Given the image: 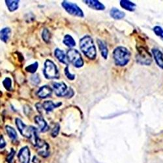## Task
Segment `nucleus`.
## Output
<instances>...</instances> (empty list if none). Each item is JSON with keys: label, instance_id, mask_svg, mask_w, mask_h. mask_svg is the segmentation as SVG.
<instances>
[{"label": "nucleus", "instance_id": "obj_14", "mask_svg": "<svg viewBox=\"0 0 163 163\" xmlns=\"http://www.w3.org/2000/svg\"><path fill=\"white\" fill-rule=\"evenodd\" d=\"M54 56L56 57L58 59V61L61 63L66 65L67 66L68 65V59L67 54H65L63 50H60L59 48H56L54 51Z\"/></svg>", "mask_w": 163, "mask_h": 163}, {"label": "nucleus", "instance_id": "obj_19", "mask_svg": "<svg viewBox=\"0 0 163 163\" xmlns=\"http://www.w3.org/2000/svg\"><path fill=\"white\" fill-rule=\"evenodd\" d=\"M120 5L128 11H134L136 7V5L134 3L130 1H127V0H122L120 2Z\"/></svg>", "mask_w": 163, "mask_h": 163}, {"label": "nucleus", "instance_id": "obj_15", "mask_svg": "<svg viewBox=\"0 0 163 163\" xmlns=\"http://www.w3.org/2000/svg\"><path fill=\"white\" fill-rule=\"evenodd\" d=\"M62 105V102H58V103H54L52 101H45V102L42 104V108L43 109L46 111L47 113L50 112L52 111L54 108H58L60 106Z\"/></svg>", "mask_w": 163, "mask_h": 163}, {"label": "nucleus", "instance_id": "obj_6", "mask_svg": "<svg viewBox=\"0 0 163 163\" xmlns=\"http://www.w3.org/2000/svg\"><path fill=\"white\" fill-rule=\"evenodd\" d=\"M67 56L68 61L76 68L82 67L84 65V61L80 53L76 49H70L67 51Z\"/></svg>", "mask_w": 163, "mask_h": 163}, {"label": "nucleus", "instance_id": "obj_4", "mask_svg": "<svg viewBox=\"0 0 163 163\" xmlns=\"http://www.w3.org/2000/svg\"><path fill=\"white\" fill-rule=\"evenodd\" d=\"M52 88L55 91L56 95L59 97L71 98L74 95V91L71 88H68L63 82H54Z\"/></svg>", "mask_w": 163, "mask_h": 163}, {"label": "nucleus", "instance_id": "obj_16", "mask_svg": "<svg viewBox=\"0 0 163 163\" xmlns=\"http://www.w3.org/2000/svg\"><path fill=\"white\" fill-rule=\"evenodd\" d=\"M152 53L154 58L155 59L157 64L162 68H163V54L158 49L153 48L152 50Z\"/></svg>", "mask_w": 163, "mask_h": 163}, {"label": "nucleus", "instance_id": "obj_31", "mask_svg": "<svg viewBox=\"0 0 163 163\" xmlns=\"http://www.w3.org/2000/svg\"><path fill=\"white\" fill-rule=\"evenodd\" d=\"M14 153H15L14 150H13V149H12L11 153H9V155H8V157H7V160H8V161H10V162H11V161L12 160V159H13V157H14Z\"/></svg>", "mask_w": 163, "mask_h": 163}, {"label": "nucleus", "instance_id": "obj_9", "mask_svg": "<svg viewBox=\"0 0 163 163\" xmlns=\"http://www.w3.org/2000/svg\"><path fill=\"white\" fill-rule=\"evenodd\" d=\"M34 146L36 147L39 155H40L41 156L43 157H46L49 155L50 147L48 144L45 141L38 138L35 144H34Z\"/></svg>", "mask_w": 163, "mask_h": 163}, {"label": "nucleus", "instance_id": "obj_30", "mask_svg": "<svg viewBox=\"0 0 163 163\" xmlns=\"http://www.w3.org/2000/svg\"><path fill=\"white\" fill-rule=\"evenodd\" d=\"M59 130H60V125L58 123H56L55 127L53 128L52 133H51V135H52V136L54 137V138H55V137H56L58 135Z\"/></svg>", "mask_w": 163, "mask_h": 163}, {"label": "nucleus", "instance_id": "obj_23", "mask_svg": "<svg viewBox=\"0 0 163 163\" xmlns=\"http://www.w3.org/2000/svg\"><path fill=\"white\" fill-rule=\"evenodd\" d=\"M63 42L67 46L69 47V48H73V47L75 46V45H76V42H75L74 39L70 35H66L64 37Z\"/></svg>", "mask_w": 163, "mask_h": 163}, {"label": "nucleus", "instance_id": "obj_32", "mask_svg": "<svg viewBox=\"0 0 163 163\" xmlns=\"http://www.w3.org/2000/svg\"><path fill=\"white\" fill-rule=\"evenodd\" d=\"M5 145H6L5 142V140L3 139V136L2 135L1 136V145H0V148H1V149H3V148H4L5 147Z\"/></svg>", "mask_w": 163, "mask_h": 163}, {"label": "nucleus", "instance_id": "obj_12", "mask_svg": "<svg viewBox=\"0 0 163 163\" xmlns=\"http://www.w3.org/2000/svg\"><path fill=\"white\" fill-rule=\"evenodd\" d=\"M52 93V90L47 85H42L37 91V96L41 99H45L51 96Z\"/></svg>", "mask_w": 163, "mask_h": 163}, {"label": "nucleus", "instance_id": "obj_7", "mask_svg": "<svg viewBox=\"0 0 163 163\" xmlns=\"http://www.w3.org/2000/svg\"><path fill=\"white\" fill-rule=\"evenodd\" d=\"M138 54L136 55V61L139 64L149 65L152 62V57L148 50L143 46L138 48Z\"/></svg>", "mask_w": 163, "mask_h": 163}, {"label": "nucleus", "instance_id": "obj_21", "mask_svg": "<svg viewBox=\"0 0 163 163\" xmlns=\"http://www.w3.org/2000/svg\"><path fill=\"white\" fill-rule=\"evenodd\" d=\"M11 30L9 28H5L1 30V40L7 42L11 36Z\"/></svg>", "mask_w": 163, "mask_h": 163}, {"label": "nucleus", "instance_id": "obj_25", "mask_svg": "<svg viewBox=\"0 0 163 163\" xmlns=\"http://www.w3.org/2000/svg\"><path fill=\"white\" fill-rule=\"evenodd\" d=\"M3 85L7 91L12 90V81L9 78H5L3 81Z\"/></svg>", "mask_w": 163, "mask_h": 163}, {"label": "nucleus", "instance_id": "obj_27", "mask_svg": "<svg viewBox=\"0 0 163 163\" xmlns=\"http://www.w3.org/2000/svg\"><path fill=\"white\" fill-rule=\"evenodd\" d=\"M64 73H65V76H67V78L70 80H74L75 79V75L74 74H73L70 73L69 71V69H68V65H67L64 69Z\"/></svg>", "mask_w": 163, "mask_h": 163}, {"label": "nucleus", "instance_id": "obj_29", "mask_svg": "<svg viewBox=\"0 0 163 163\" xmlns=\"http://www.w3.org/2000/svg\"><path fill=\"white\" fill-rule=\"evenodd\" d=\"M30 80L33 85H38L40 83V78L37 74H33V76H31Z\"/></svg>", "mask_w": 163, "mask_h": 163}, {"label": "nucleus", "instance_id": "obj_3", "mask_svg": "<svg viewBox=\"0 0 163 163\" xmlns=\"http://www.w3.org/2000/svg\"><path fill=\"white\" fill-rule=\"evenodd\" d=\"M113 57L116 65L123 67L129 62L131 59V52L125 47L118 46L114 50Z\"/></svg>", "mask_w": 163, "mask_h": 163}, {"label": "nucleus", "instance_id": "obj_20", "mask_svg": "<svg viewBox=\"0 0 163 163\" xmlns=\"http://www.w3.org/2000/svg\"><path fill=\"white\" fill-rule=\"evenodd\" d=\"M6 5L11 12H13L18 9L19 1L17 0H6Z\"/></svg>", "mask_w": 163, "mask_h": 163}, {"label": "nucleus", "instance_id": "obj_2", "mask_svg": "<svg viewBox=\"0 0 163 163\" xmlns=\"http://www.w3.org/2000/svg\"><path fill=\"white\" fill-rule=\"evenodd\" d=\"M15 123L21 134L25 138L30 139L33 145L35 144L37 139L39 138L37 136L36 128L31 126H27L19 118H16Z\"/></svg>", "mask_w": 163, "mask_h": 163}, {"label": "nucleus", "instance_id": "obj_10", "mask_svg": "<svg viewBox=\"0 0 163 163\" xmlns=\"http://www.w3.org/2000/svg\"><path fill=\"white\" fill-rule=\"evenodd\" d=\"M18 159L20 163H30V151L28 146L20 149L18 154Z\"/></svg>", "mask_w": 163, "mask_h": 163}, {"label": "nucleus", "instance_id": "obj_11", "mask_svg": "<svg viewBox=\"0 0 163 163\" xmlns=\"http://www.w3.org/2000/svg\"><path fill=\"white\" fill-rule=\"evenodd\" d=\"M35 123L37 125L39 130L41 133H45L49 129V127L45 119L41 116H36L34 118Z\"/></svg>", "mask_w": 163, "mask_h": 163}, {"label": "nucleus", "instance_id": "obj_13", "mask_svg": "<svg viewBox=\"0 0 163 163\" xmlns=\"http://www.w3.org/2000/svg\"><path fill=\"white\" fill-rule=\"evenodd\" d=\"M84 2L93 9L98 11H103L105 9V5L97 0H87V1H84Z\"/></svg>", "mask_w": 163, "mask_h": 163}, {"label": "nucleus", "instance_id": "obj_18", "mask_svg": "<svg viewBox=\"0 0 163 163\" xmlns=\"http://www.w3.org/2000/svg\"><path fill=\"white\" fill-rule=\"evenodd\" d=\"M110 15L111 18H113L114 19L120 20L124 18L125 14V13L117 9V8L113 7L112 8H111V10L110 11Z\"/></svg>", "mask_w": 163, "mask_h": 163}, {"label": "nucleus", "instance_id": "obj_17", "mask_svg": "<svg viewBox=\"0 0 163 163\" xmlns=\"http://www.w3.org/2000/svg\"><path fill=\"white\" fill-rule=\"evenodd\" d=\"M97 45L99 48L100 52H101L102 56L104 57V59H106L108 57V50L106 43L104 41H102L101 39H97Z\"/></svg>", "mask_w": 163, "mask_h": 163}, {"label": "nucleus", "instance_id": "obj_22", "mask_svg": "<svg viewBox=\"0 0 163 163\" xmlns=\"http://www.w3.org/2000/svg\"><path fill=\"white\" fill-rule=\"evenodd\" d=\"M5 129H6V131L7 133L8 136H9V138L12 140L14 141V140H17V138H18V136H17V133H16V131L14 130V128H13L11 126L7 125L5 127Z\"/></svg>", "mask_w": 163, "mask_h": 163}, {"label": "nucleus", "instance_id": "obj_5", "mask_svg": "<svg viewBox=\"0 0 163 163\" xmlns=\"http://www.w3.org/2000/svg\"><path fill=\"white\" fill-rule=\"evenodd\" d=\"M43 73L47 79H57L59 76V71L56 64L50 59H46L44 64Z\"/></svg>", "mask_w": 163, "mask_h": 163}, {"label": "nucleus", "instance_id": "obj_26", "mask_svg": "<svg viewBox=\"0 0 163 163\" xmlns=\"http://www.w3.org/2000/svg\"><path fill=\"white\" fill-rule=\"evenodd\" d=\"M42 38L46 42H49L50 39V33L48 29H44L42 33Z\"/></svg>", "mask_w": 163, "mask_h": 163}, {"label": "nucleus", "instance_id": "obj_8", "mask_svg": "<svg viewBox=\"0 0 163 163\" xmlns=\"http://www.w3.org/2000/svg\"><path fill=\"white\" fill-rule=\"evenodd\" d=\"M62 5L68 14L73 16L81 17V18H82L84 16L82 10L75 3L68 2L67 1H63L62 3Z\"/></svg>", "mask_w": 163, "mask_h": 163}, {"label": "nucleus", "instance_id": "obj_28", "mask_svg": "<svg viewBox=\"0 0 163 163\" xmlns=\"http://www.w3.org/2000/svg\"><path fill=\"white\" fill-rule=\"evenodd\" d=\"M153 31L157 36L160 37L163 40V30L160 26H155L153 28Z\"/></svg>", "mask_w": 163, "mask_h": 163}, {"label": "nucleus", "instance_id": "obj_1", "mask_svg": "<svg viewBox=\"0 0 163 163\" xmlns=\"http://www.w3.org/2000/svg\"><path fill=\"white\" fill-rule=\"evenodd\" d=\"M80 48L84 54L90 59L93 60L96 58V47L90 36L85 35L80 40Z\"/></svg>", "mask_w": 163, "mask_h": 163}, {"label": "nucleus", "instance_id": "obj_24", "mask_svg": "<svg viewBox=\"0 0 163 163\" xmlns=\"http://www.w3.org/2000/svg\"><path fill=\"white\" fill-rule=\"evenodd\" d=\"M38 68V63L35 62L34 63L25 67V71L30 73H35Z\"/></svg>", "mask_w": 163, "mask_h": 163}]
</instances>
